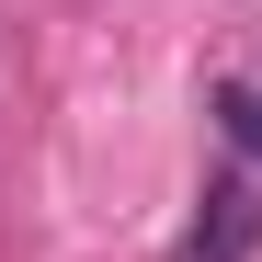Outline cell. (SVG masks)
<instances>
[{"instance_id":"obj_1","label":"cell","mask_w":262,"mask_h":262,"mask_svg":"<svg viewBox=\"0 0 262 262\" xmlns=\"http://www.w3.org/2000/svg\"><path fill=\"white\" fill-rule=\"evenodd\" d=\"M251 251H262V183L216 171L194 194V216H183V239H171V262H251Z\"/></svg>"},{"instance_id":"obj_2","label":"cell","mask_w":262,"mask_h":262,"mask_svg":"<svg viewBox=\"0 0 262 262\" xmlns=\"http://www.w3.org/2000/svg\"><path fill=\"white\" fill-rule=\"evenodd\" d=\"M216 125H228V148L262 171V80H216Z\"/></svg>"}]
</instances>
